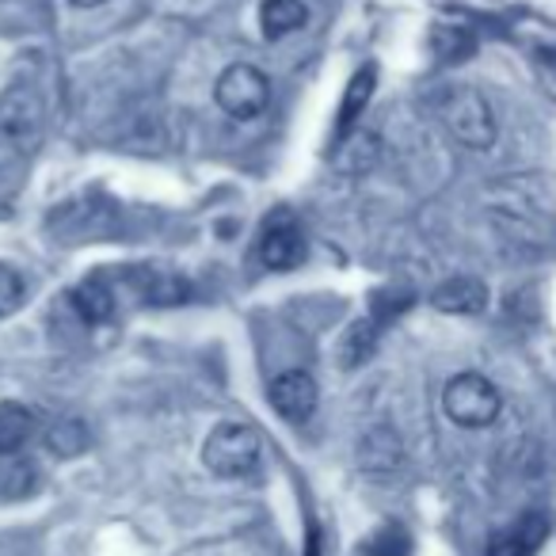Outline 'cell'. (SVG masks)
I'll return each mask as SVG.
<instances>
[{
	"instance_id": "cell-8",
	"label": "cell",
	"mask_w": 556,
	"mask_h": 556,
	"mask_svg": "<svg viewBox=\"0 0 556 556\" xmlns=\"http://www.w3.org/2000/svg\"><path fill=\"white\" fill-rule=\"evenodd\" d=\"M39 126H42V100L35 88L16 85L0 96V138L9 141L35 138Z\"/></svg>"
},
{
	"instance_id": "cell-4",
	"label": "cell",
	"mask_w": 556,
	"mask_h": 556,
	"mask_svg": "<svg viewBox=\"0 0 556 556\" xmlns=\"http://www.w3.org/2000/svg\"><path fill=\"white\" fill-rule=\"evenodd\" d=\"M214 100L229 118H255L270 103V80L255 65L237 62L217 77Z\"/></svg>"
},
{
	"instance_id": "cell-22",
	"label": "cell",
	"mask_w": 556,
	"mask_h": 556,
	"mask_svg": "<svg viewBox=\"0 0 556 556\" xmlns=\"http://www.w3.org/2000/svg\"><path fill=\"white\" fill-rule=\"evenodd\" d=\"M73 9H96V4H103V0H70Z\"/></svg>"
},
{
	"instance_id": "cell-14",
	"label": "cell",
	"mask_w": 556,
	"mask_h": 556,
	"mask_svg": "<svg viewBox=\"0 0 556 556\" xmlns=\"http://www.w3.org/2000/svg\"><path fill=\"white\" fill-rule=\"evenodd\" d=\"M378 164V138L366 130H351L348 138L336 141V168L343 176H363Z\"/></svg>"
},
{
	"instance_id": "cell-13",
	"label": "cell",
	"mask_w": 556,
	"mask_h": 556,
	"mask_svg": "<svg viewBox=\"0 0 556 556\" xmlns=\"http://www.w3.org/2000/svg\"><path fill=\"white\" fill-rule=\"evenodd\" d=\"M305 24H309L305 0H263V9H260L263 39L278 42V39H287V35L302 31Z\"/></svg>"
},
{
	"instance_id": "cell-1",
	"label": "cell",
	"mask_w": 556,
	"mask_h": 556,
	"mask_svg": "<svg viewBox=\"0 0 556 556\" xmlns=\"http://www.w3.org/2000/svg\"><path fill=\"white\" fill-rule=\"evenodd\" d=\"M439 118L462 146L492 149L495 146V115L488 100L469 85H450L439 96Z\"/></svg>"
},
{
	"instance_id": "cell-20",
	"label": "cell",
	"mask_w": 556,
	"mask_h": 556,
	"mask_svg": "<svg viewBox=\"0 0 556 556\" xmlns=\"http://www.w3.org/2000/svg\"><path fill=\"white\" fill-rule=\"evenodd\" d=\"M24 275H20L16 267H9V263H0V320L12 317V313L24 305Z\"/></svg>"
},
{
	"instance_id": "cell-3",
	"label": "cell",
	"mask_w": 556,
	"mask_h": 556,
	"mask_svg": "<svg viewBox=\"0 0 556 556\" xmlns=\"http://www.w3.org/2000/svg\"><path fill=\"white\" fill-rule=\"evenodd\" d=\"M442 408L457 427H488L503 408V396L484 374H457L442 389Z\"/></svg>"
},
{
	"instance_id": "cell-17",
	"label": "cell",
	"mask_w": 556,
	"mask_h": 556,
	"mask_svg": "<svg viewBox=\"0 0 556 556\" xmlns=\"http://www.w3.org/2000/svg\"><path fill=\"white\" fill-rule=\"evenodd\" d=\"M358 462H363L366 472H389V469H396V462H401V442H396V434L386 431V427L370 431L363 439V446H358Z\"/></svg>"
},
{
	"instance_id": "cell-11",
	"label": "cell",
	"mask_w": 556,
	"mask_h": 556,
	"mask_svg": "<svg viewBox=\"0 0 556 556\" xmlns=\"http://www.w3.org/2000/svg\"><path fill=\"white\" fill-rule=\"evenodd\" d=\"M545 538H548V518L545 515H522L515 526H507L503 533H495L488 556H533Z\"/></svg>"
},
{
	"instance_id": "cell-9",
	"label": "cell",
	"mask_w": 556,
	"mask_h": 556,
	"mask_svg": "<svg viewBox=\"0 0 556 556\" xmlns=\"http://www.w3.org/2000/svg\"><path fill=\"white\" fill-rule=\"evenodd\" d=\"M431 305L439 313H454V317H472V313H484L488 305V287L472 275L446 278L439 290L431 294Z\"/></svg>"
},
{
	"instance_id": "cell-16",
	"label": "cell",
	"mask_w": 556,
	"mask_h": 556,
	"mask_svg": "<svg viewBox=\"0 0 556 556\" xmlns=\"http://www.w3.org/2000/svg\"><path fill=\"white\" fill-rule=\"evenodd\" d=\"M35 431V416L16 401H0V457L20 454Z\"/></svg>"
},
{
	"instance_id": "cell-12",
	"label": "cell",
	"mask_w": 556,
	"mask_h": 556,
	"mask_svg": "<svg viewBox=\"0 0 556 556\" xmlns=\"http://www.w3.org/2000/svg\"><path fill=\"white\" fill-rule=\"evenodd\" d=\"M374 85H378V70H374V65H366V70H358L355 77H351L348 92H343V103H340V115H336V141L355 130V123L363 118V111L370 108V100H374Z\"/></svg>"
},
{
	"instance_id": "cell-5",
	"label": "cell",
	"mask_w": 556,
	"mask_h": 556,
	"mask_svg": "<svg viewBox=\"0 0 556 556\" xmlns=\"http://www.w3.org/2000/svg\"><path fill=\"white\" fill-rule=\"evenodd\" d=\"M255 252L267 270H294L305 255V232L302 222L294 217V210H270V217L263 222Z\"/></svg>"
},
{
	"instance_id": "cell-2",
	"label": "cell",
	"mask_w": 556,
	"mask_h": 556,
	"mask_svg": "<svg viewBox=\"0 0 556 556\" xmlns=\"http://www.w3.org/2000/svg\"><path fill=\"white\" fill-rule=\"evenodd\" d=\"M263 442L260 431L248 424H217L210 431L206 446H202V465H206L214 477L222 480H237L260 465Z\"/></svg>"
},
{
	"instance_id": "cell-19",
	"label": "cell",
	"mask_w": 556,
	"mask_h": 556,
	"mask_svg": "<svg viewBox=\"0 0 556 556\" xmlns=\"http://www.w3.org/2000/svg\"><path fill=\"white\" fill-rule=\"evenodd\" d=\"M434 50H439V58H446V62H462V58H469L472 54V35L469 31H462V27H439L434 31Z\"/></svg>"
},
{
	"instance_id": "cell-21",
	"label": "cell",
	"mask_w": 556,
	"mask_h": 556,
	"mask_svg": "<svg viewBox=\"0 0 556 556\" xmlns=\"http://www.w3.org/2000/svg\"><path fill=\"white\" fill-rule=\"evenodd\" d=\"M412 541L404 538L401 526H386L374 541H366V553L370 556H408Z\"/></svg>"
},
{
	"instance_id": "cell-15",
	"label": "cell",
	"mask_w": 556,
	"mask_h": 556,
	"mask_svg": "<svg viewBox=\"0 0 556 556\" xmlns=\"http://www.w3.org/2000/svg\"><path fill=\"white\" fill-rule=\"evenodd\" d=\"M381 328L386 325L374 320V317H363L348 328V336H343V343H340V366L343 370H355V366H363L366 358L374 355V348H378V340H381Z\"/></svg>"
},
{
	"instance_id": "cell-10",
	"label": "cell",
	"mask_w": 556,
	"mask_h": 556,
	"mask_svg": "<svg viewBox=\"0 0 556 556\" xmlns=\"http://www.w3.org/2000/svg\"><path fill=\"white\" fill-rule=\"evenodd\" d=\"M73 309L88 325H108L118 309V290L108 275H88L77 290H73Z\"/></svg>"
},
{
	"instance_id": "cell-18",
	"label": "cell",
	"mask_w": 556,
	"mask_h": 556,
	"mask_svg": "<svg viewBox=\"0 0 556 556\" xmlns=\"http://www.w3.org/2000/svg\"><path fill=\"white\" fill-rule=\"evenodd\" d=\"M47 450L58 457H80L88 450V427L80 419H58L47 431Z\"/></svg>"
},
{
	"instance_id": "cell-6",
	"label": "cell",
	"mask_w": 556,
	"mask_h": 556,
	"mask_svg": "<svg viewBox=\"0 0 556 556\" xmlns=\"http://www.w3.org/2000/svg\"><path fill=\"white\" fill-rule=\"evenodd\" d=\"M123 287L138 298L141 305H153V309H168V305H184L191 298V282L176 270L164 267H126L123 270Z\"/></svg>"
},
{
	"instance_id": "cell-7",
	"label": "cell",
	"mask_w": 556,
	"mask_h": 556,
	"mask_svg": "<svg viewBox=\"0 0 556 556\" xmlns=\"http://www.w3.org/2000/svg\"><path fill=\"white\" fill-rule=\"evenodd\" d=\"M267 401L278 416L287 419V424H309L313 412H317L320 389H317V381H313L309 370H287L270 381Z\"/></svg>"
}]
</instances>
